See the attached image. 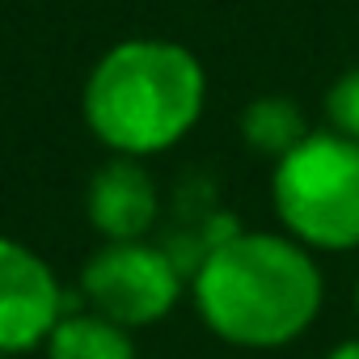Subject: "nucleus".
<instances>
[{
	"mask_svg": "<svg viewBox=\"0 0 359 359\" xmlns=\"http://www.w3.org/2000/svg\"><path fill=\"white\" fill-rule=\"evenodd\" d=\"M275 216L304 250H359V144L338 131H313L275 161Z\"/></svg>",
	"mask_w": 359,
	"mask_h": 359,
	"instance_id": "obj_3",
	"label": "nucleus"
},
{
	"mask_svg": "<svg viewBox=\"0 0 359 359\" xmlns=\"http://www.w3.org/2000/svg\"><path fill=\"white\" fill-rule=\"evenodd\" d=\"M85 212L106 241H144L161 216L156 182L135 156H110L89 182Z\"/></svg>",
	"mask_w": 359,
	"mask_h": 359,
	"instance_id": "obj_6",
	"label": "nucleus"
},
{
	"mask_svg": "<svg viewBox=\"0 0 359 359\" xmlns=\"http://www.w3.org/2000/svg\"><path fill=\"white\" fill-rule=\"evenodd\" d=\"M47 359H135L131 330L106 321L102 313H64L47 338Z\"/></svg>",
	"mask_w": 359,
	"mask_h": 359,
	"instance_id": "obj_7",
	"label": "nucleus"
},
{
	"mask_svg": "<svg viewBox=\"0 0 359 359\" xmlns=\"http://www.w3.org/2000/svg\"><path fill=\"white\" fill-rule=\"evenodd\" d=\"M0 359H5V355H0Z\"/></svg>",
	"mask_w": 359,
	"mask_h": 359,
	"instance_id": "obj_12",
	"label": "nucleus"
},
{
	"mask_svg": "<svg viewBox=\"0 0 359 359\" xmlns=\"http://www.w3.org/2000/svg\"><path fill=\"white\" fill-rule=\"evenodd\" d=\"M313 131L304 123V110L287 97H258L241 110V140L250 152H258L266 161H283Z\"/></svg>",
	"mask_w": 359,
	"mask_h": 359,
	"instance_id": "obj_8",
	"label": "nucleus"
},
{
	"mask_svg": "<svg viewBox=\"0 0 359 359\" xmlns=\"http://www.w3.org/2000/svg\"><path fill=\"white\" fill-rule=\"evenodd\" d=\"M325 359H359V338H346V342H338Z\"/></svg>",
	"mask_w": 359,
	"mask_h": 359,
	"instance_id": "obj_10",
	"label": "nucleus"
},
{
	"mask_svg": "<svg viewBox=\"0 0 359 359\" xmlns=\"http://www.w3.org/2000/svg\"><path fill=\"white\" fill-rule=\"evenodd\" d=\"M355 304H359V292H355Z\"/></svg>",
	"mask_w": 359,
	"mask_h": 359,
	"instance_id": "obj_11",
	"label": "nucleus"
},
{
	"mask_svg": "<svg viewBox=\"0 0 359 359\" xmlns=\"http://www.w3.org/2000/svg\"><path fill=\"white\" fill-rule=\"evenodd\" d=\"M81 296L123 330L156 325L182 296V266L148 241H106L81 271Z\"/></svg>",
	"mask_w": 359,
	"mask_h": 359,
	"instance_id": "obj_4",
	"label": "nucleus"
},
{
	"mask_svg": "<svg viewBox=\"0 0 359 359\" xmlns=\"http://www.w3.org/2000/svg\"><path fill=\"white\" fill-rule=\"evenodd\" d=\"M325 114H330V131H338V135H346V140L359 144V64L346 68V72L330 85Z\"/></svg>",
	"mask_w": 359,
	"mask_h": 359,
	"instance_id": "obj_9",
	"label": "nucleus"
},
{
	"mask_svg": "<svg viewBox=\"0 0 359 359\" xmlns=\"http://www.w3.org/2000/svg\"><path fill=\"white\" fill-rule=\"evenodd\" d=\"M195 309L212 334L233 346H287L321 313V271L313 254L279 233H229L191 279Z\"/></svg>",
	"mask_w": 359,
	"mask_h": 359,
	"instance_id": "obj_1",
	"label": "nucleus"
},
{
	"mask_svg": "<svg viewBox=\"0 0 359 359\" xmlns=\"http://www.w3.org/2000/svg\"><path fill=\"white\" fill-rule=\"evenodd\" d=\"M208 102L191 47L169 39L114 43L85 81V123L114 156H152L182 140Z\"/></svg>",
	"mask_w": 359,
	"mask_h": 359,
	"instance_id": "obj_2",
	"label": "nucleus"
},
{
	"mask_svg": "<svg viewBox=\"0 0 359 359\" xmlns=\"http://www.w3.org/2000/svg\"><path fill=\"white\" fill-rule=\"evenodd\" d=\"M64 313L68 296L55 271L30 245L0 237V355L47 346Z\"/></svg>",
	"mask_w": 359,
	"mask_h": 359,
	"instance_id": "obj_5",
	"label": "nucleus"
}]
</instances>
